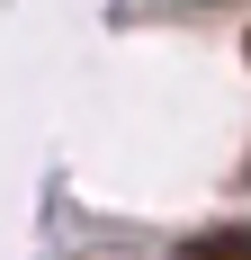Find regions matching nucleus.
Returning <instances> with one entry per match:
<instances>
[{
    "instance_id": "nucleus-1",
    "label": "nucleus",
    "mask_w": 251,
    "mask_h": 260,
    "mask_svg": "<svg viewBox=\"0 0 251 260\" xmlns=\"http://www.w3.org/2000/svg\"><path fill=\"white\" fill-rule=\"evenodd\" d=\"M179 260H251V224H206L179 242Z\"/></svg>"
},
{
    "instance_id": "nucleus-2",
    "label": "nucleus",
    "mask_w": 251,
    "mask_h": 260,
    "mask_svg": "<svg viewBox=\"0 0 251 260\" xmlns=\"http://www.w3.org/2000/svg\"><path fill=\"white\" fill-rule=\"evenodd\" d=\"M242 180H251V153H242Z\"/></svg>"
},
{
    "instance_id": "nucleus-3",
    "label": "nucleus",
    "mask_w": 251,
    "mask_h": 260,
    "mask_svg": "<svg viewBox=\"0 0 251 260\" xmlns=\"http://www.w3.org/2000/svg\"><path fill=\"white\" fill-rule=\"evenodd\" d=\"M242 54H251V27H242Z\"/></svg>"
}]
</instances>
